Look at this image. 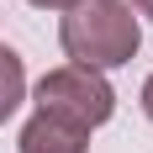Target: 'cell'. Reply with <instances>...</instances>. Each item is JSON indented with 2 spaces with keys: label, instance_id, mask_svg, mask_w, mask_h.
<instances>
[{
  "label": "cell",
  "instance_id": "6da1fadb",
  "mask_svg": "<svg viewBox=\"0 0 153 153\" xmlns=\"http://www.w3.org/2000/svg\"><path fill=\"white\" fill-rule=\"evenodd\" d=\"M58 48L69 63L106 74V69H122V63L137 58L143 21L132 16L127 0H79L58 21Z\"/></svg>",
  "mask_w": 153,
  "mask_h": 153
},
{
  "label": "cell",
  "instance_id": "7a4b0ae2",
  "mask_svg": "<svg viewBox=\"0 0 153 153\" xmlns=\"http://www.w3.org/2000/svg\"><path fill=\"white\" fill-rule=\"evenodd\" d=\"M32 100H37L42 116H58V122L79 127V132H95V127H106L111 116H116V90H111V79L95 74V69H79V63L48 69V74L37 79Z\"/></svg>",
  "mask_w": 153,
  "mask_h": 153
},
{
  "label": "cell",
  "instance_id": "5b68a950",
  "mask_svg": "<svg viewBox=\"0 0 153 153\" xmlns=\"http://www.w3.org/2000/svg\"><path fill=\"white\" fill-rule=\"evenodd\" d=\"M137 106H143V116H148V122H153V74L143 79V95H137Z\"/></svg>",
  "mask_w": 153,
  "mask_h": 153
},
{
  "label": "cell",
  "instance_id": "3957f363",
  "mask_svg": "<svg viewBox=\"0 0 153 153\" xmlns=\"http://www.w3.org/2000/svg\"><path fill=\"white\" fill-rule=\"evenodd\" d=\"M16 153H90V132H79V127L58 122V116L32 111V122L16 137Z\"/></svg>",
  "mask_w": 153,
  "mask_h": 153
},
{
  "label": "cell",
  "instance_id": "52a82bcc",
  "mask_svg": "<svg viewBox=\"0 0 153 153\" xmlns=\"http://www.w3.org/2000/svg\"><path fill=\"white\" fill-rule=\"evenodd\" d=\"M127 5H132V16H137V21H148V27H153V0H127Z\"/></svg>",
  "mask_w": 153,
  "mask_h": 153
},
{
  "label": "cell",
  "instance_id": "277c9868",
  "mask_svg": "<svg viewBox=\"0 0 153 153\" xmlns=\"http://www.w3.org/2000/svg\"><path fill=\"white\" fill-rule=\"evenodd\" d=\"M27 100V63L16 48H0V127L11 122Z\"/></svg>",
  "mask_w": 153,
  "mask_h": 153
},
{
  "label": "cell",
  "instance_id": "8992f818",
  "mask_svg": "<svg viewBox=\"0 0 153 153\" xmlns=\"http://www.w3.org/2000/svg\"><path fill=\"white\" fill-rule=\"evenodd\" d=\"M27 5H37V11H74L79 0H27Z\"/></svg>",
  "mask_w": 153,
  "mask_h": 153
}]
</instances>
